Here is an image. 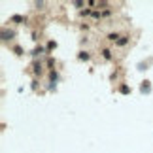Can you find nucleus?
<instances>
[{"mask_svg": "<svg viewBox=\"0 0 153 153\" xmlns=\"http://www.w3.org/2000/svg\"><path fill=\"white\" fill-rule=\"evenodd\" d=\"M11 38H13V32L8 28H2V40H11Z\"/></svg>", "mask_w": 153, "mask_h": 153, "instance_id": "f257e3e1", "label": "nucleus"}, {"mask_svg": "<svg viewBox=\"0 0 153 153\" xmlns=\"http://www.w3.org/2000/svg\"><path fill=\"white\" fill-rule=\"evenodd\" d=\"M140 91H142V93H151V85H149V81H144L142 87H140Z\"/></svg>", "mask_w": 153, "mask_h": 153, "instance_id": "f03ea898", "label": "nucleus"}, {"mask_svg": "<svg viewBox=\"0 0 153 153\" xmlns=\"http://www.w3.org/2000/svg\"><path fill=\"white\" fill-rule=\"evenodd\" d=\"M119 91L123 93V95H127V93H128V91H131V89H128V87H127V85H123V87H121V89H119Z\"/></svg>", "mask_w": 153, "mask_h": 153, "instance_id": "7ed1b4c3", "label": "nucleus"}, {"mask_svg": "<svg viewBox=\"0 0 153 153\" xmlns=\"http://www.w3.org/2000/svg\"><path fill=\"white\" fill-rule=\"evenodd\" d=\"M34 72L40 74V72H42V66H40V64H34Z\"/></svg>", "mask_w": 153, "mask_h": 153, "instance_id": "20e7f679", "label": "nucleus"}, {"mask_svg": "<svg viewBox=\"0 0 153 153\" xmlns=\"http://www.w3.org/2000/svg\"><path fill=\"white\" fill-rule=\"evenodd\" d=\"M79 59H81V61H87V59H89V55H87V53H79Z\"/></svg>", "mask_w": 153, "mask_h": 153, "instance_id": "39448f33", "label": "nucleus"}, {"mask_svg": "<svg viewBox=\"0 0 153 153\" xmlns=\"http://www.w3.org/2000/svg\"><path fill=\"white\" fill-rule=\"evenodd\" d=\"M44 49L42 48H36V49H34V53H32V55H40V53H42Z\"/></svg>", "mask_w": 153, "mask_h": 153, "instance_id": "423d86ee", "label": "nucleus"}, {"mask_svg": "<svg viewBox=\"0 0 153 153\" xmlns=\"http://www.w3.org/2000/svg\"><path fill=\"white\" fill-rule=\"evenodd\" d=\"M11 21H23V17L21 15H15V17H11Z\"/></svg>", "mask_w": 153, "mask_h": 153, "instance_id": "0eeeda50", "label": "nucleus"}]
</instances>
